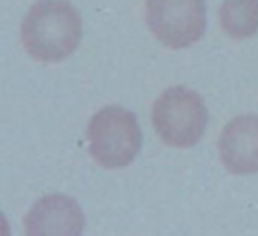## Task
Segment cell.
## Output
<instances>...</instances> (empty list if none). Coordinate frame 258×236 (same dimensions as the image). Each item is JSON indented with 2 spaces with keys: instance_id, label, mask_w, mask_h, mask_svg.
I'll return each instance as SVG.
<instances>
[{
  "instance_id": "1",
  "label": "cell",
  "mask_w": 258,
  "mask_h": 236,
  "mask_svg": "<svg viewBox=\"0 0 258 236\" xmlns=\"http://www.w3.org/2000/svg\"><path fill=\"white\" fill-rule=\"evenodd\" d=\"M82 41V16L66 0H39L22 23V43L32 58L57 64L75 53Z\"/></svg>"
},
{
  "instance_id": "2",
  "label": "cell",
  "mask_w": 258,
  "mask_h": 236,
  "mask_svg": "<svg viewBox=\"0 0 258 236\" xmlns=\"http://www.w3.org/2000/svg\"><path fill=\"white\" fill-rule=\"evenodd\" d=\"M87 140L92 159L106 169L125 168L142 148L137 116L122 106H106L90 118Z\"/></svg>"
},
{
  "instance_id": "3",
  "label": "cell",
  "mask_w": 258,
  "mask_h": 236,
  "mask_svg": "<svg viewBox=\"0 0 258 236\" xmlns=\"http://www.w3.org/2000/svg\"><path fill=\"white\" fill-rule=\"evenodd\" d=\"M207 120L209 113L204 99L186 86L165 90L152 107L156 133L170 147H195L204 136Z\"/></svg>"
},
{
  "instance_id": "4",
  "label": "cell",
  "mask_w": 258,
  "mask_h": 236,
  "mask_svg": "<svg viewBox=\"0 0 258 236\" xmlns=\"http://www.w3.org/2000/svg\"><path fill=\"white\" fill-rule=\"evenodd\" d=\"M145 22L165 46L182 50L204 36L207 11L204 0H147Z\"/></svg>"
},
{
  "instance_id": "5",
  "label": "cell",
  "mask_w": 258,
  "mask_h": 236,
  "mask_svg": "<svg viewBox=\"0 0 258 236\" xmlns=\"http://www.w3.org/2000/svg\"><path fill=\"white\" fill-rule=\"evenodd\" d=\"M83 225L80 204L62 194L39 199L25 217V232L30 236H78Z\"/></svg>"
},
{
  "instance_id": "6",
  "label": "cell",
  "mask_w": 258,
  "mask_h": 236,
  "mask_svg": "<svg viewBox=\"0 0 258 236\" xmlns=\"http://www.w3.org/2000/svg\"><path fill=\"white\" fill-rule=\"evenodd\" d=\"M219 157L233 175L258 173V116L240 114L232 118L219 138Z\"/></svg>"
},
{
  "instance_id": "7",
  "label": "cell",
  "mask_w": 258,
  "mask_h": 236,
  "mask_svg": "<svg viewBox=\"0 0 258 236\" xmlns=\"http://www.w3.org/2000/svg\"><path fill=\"white\" fill-rule=\"evenodd\" d=\"M225 32L233 39H246L258 32V0H225L219 11Z\"/></svg>"
}]
</instances>
